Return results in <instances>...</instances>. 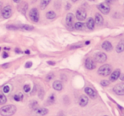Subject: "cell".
<instances>
[{
  "label": "cell",
  "instance_id": "6da1fadb",
  "mask_svg": "<svg viewBox=\"0 0 124 116\" xmlns=\"http://www.w3.org/2000/svg\"><path fill=\"white\" fill-rule=\"evenodd\" d=\"M16 112V107L15 105H5L0 108V115L9 116L15 114Z\"/></svg>",
  "mask_w": 124,
  "mask_h": 116
},
{
  "label": "cell",
  "instance_id": "7a4b0ae2",
  "mask_svg": "<svg viewBox=\"0 0 124 116\" xmlns=\"http://www.w3.org/2000/svg\"><path fill=\"white\" fill-rule=\"evenodd\" d=\"M110 73H111V66L110 64H104L98 70V74L103 77L108 76L109 74H110Z\"/></svg>",
  "mask_w": 124,
  "mask_h": 116
},
{
  "label": "cell",
  "instance_id": "3957f363",
  "mask_svg": "<svg viewBox=\"0 0 124 116\" xmlns=\"http://www.w3.org/2000/svg\"><path fill=\"white\" fill-rule=\"evenodd\" d=\"M12 7L10 5H6L4 9H2V11H1V14H2V16L5 19H9L10 18V16H12Z\"/></svg>",
  "mask_w": 124,
  "mask_h": 116
},
{
  "label": "cell",
  "instance_id": "277c9868",
  "mask_svg": "<svg viewBox=\"0 0 124 116\" xmlns=\"http://www.w3.org/2000/svg\"><path fill=\"white\" fill-rule=\"evenodd\" d=\"M29 17L33 22H38V21H39V12H38V9H35V8L31 9L29 12Z\"/></svg>",
  "mask_w": 124,
  "mask_h": 116
},
{
  "label": "cell",
  "instance_id": "5b68a950",
  "mask_svg": "<svg viewBox=\"0 0 124 116\" xmlns=\"http://www.w3.org/2000/svg\"><path fill=\"white\" fill-rule=\"evenodd\" d=\"M94 60L95 62L100 63H104L107 60V55L104 52H98L94 55Z\"/></svg>",
  "mask_w": 124,
  "mask_h": 116
},
{
  "label": "cell",
  "instance_id": "8992f818",
  "mask_svg": "<svg viewBox=\"0 0 124 116\" xmlns=\"http://www.w3.org/2000/svg\"><path fill=\"white\" fill-rule=\"evenodd\" d=\"M66 26L70 29H72L73 28V24H74V16H73L72 13H69L67 14L66 18Z\"/></svg>",
  "mask_w": 124,
  "mask_h": 116
},
{
  "label": "cell",
  "instance_id": "52a82bcc",
  "mask_svg": "<svg viewBox=\"0 0 124 116\" xmlns=\"http://www.w3.org/2000/svg\"><path fill=\"white\" fill-rule=\"evenodd\" d=\"M98 9H100V11L104 15H107L109 12H110V6H109L108 4L106 3H102V4H99L98 5Z\"/></svg>",
  "mask_w": 124,
  "mask_h": 116
},
{
  "label": "cell",
  "instance_id": "ba28073f",
  "mask_svg": "<svg viewBox=\"0 0 124 116\" xmlns=\"http://www.w3.org/2000/svg\"><path fill=\"white\" fill-rule=\"evenodd\" d=\"M113 91L116 94L120 96H123L124 95V85L122 83L118 84V85H115L113 88Z\"/></svg>",
  "mask_w": 124,
  "mask_h": 116
},
{
  "label": "cell",
  "instance_id": "9c48e42d",
  "mask_svg": "<svg viewBox=\"0 0 124 116\" xmlns=\"http://www.w3.org/2000/svg\"><path fill=\"white\" fill-rule=\"evenodd\" d=\"M76 17L78 20L79 21H84L87 17V13L84 9H79L77 10V13H76Z\"/></svg>",
  "mask_w": 124,
  "mask_h": 116
},
{
  "label": "cell",
  "instance_id": "30bf717a",
  "mask_svg": "<svg viewBox=\"0 0 124 116\" xmlns=\"http://www.w3.org/2000/svg\"><path fill=\"white\" fill-rule=\"evenodd\" d=\"M84 91H85V93H86L87 95L90 97V98L95 99L97 97V92L95 91L93 88H91V87H86L85 90H84Z\"/></svg>",
  "mask_w": 124,
  "mask_h": 116
},
{
  "label": "cell",
  "instance_id": "8fae6325",
  "mask_svg": "<svg viewBox=\"0 0 124 116\" xmlns=\"http://www.w3.org/2000/svg\"><path fill=\"white\" fill-rule=\"evenodd\" d=\"M85 67H86L87 69L88 70H92L95 68V63L91 58H87L86 61H85Z\"/></svg>",
  "mask_w": 124,
  "mask_h": 116
},
{
  "label": "cell",
  "instance_id": "7c38bea8",
  "mask_svg": "<svg viewBox=\"0 0 124 116\" xmlns=\"http://www.w3.org/2000/svg\"><path fill=\"white\" fill-rule=\"evenodd\" d=\"M120 74H121V70L120 69H116V70H115V71H113V73L110 74V81L114 82V81H116V80H117L119 79Z\"/></svg>",
  "mask_w": 124,
  "mask_h": 116
},
{
  "label": "cell",
  "instance_id": "4fadbf2b",
  "mask_svg": "<svg viewBox=\"0 0 124 116\" xmlns=\"http://www.w3.org/2000/svg\"><path fill=\"white\" fill-rule=\"evenodd\" d=\"M102 48H103L105 50H106V51H111L112 49H113V46H112L110 42L105 41V42H103V44H102Z\"/></svg>",
  "mask_w": 124,
  "mask_h": 116
},
{
  "label": "cell",
  "instance_id": "5bb4252c",
  "mask_svg": "<svg viewBox=\"0 0 124 116\" xmlns=\"http://www.w3.org/2000/svg\"><path fill=\"white\" fill-rule=\"evenodd\" d=\"M48 110L45 107H37L35 109V113L38 115H46L48 114Z\"/></svg>",
  "mask_w": 124,
  "mask_h": 116
},
{
  "label": "cell",
  "instance_id": "9a60e30c",
  "mask_svg": "<svg viewBox=\"0 0 124 116\" xmlns=\"http://www.w3.org/2000/svg\"><path fill=\"white\" fill-rule=\"evenodd\" d=\"M53 87L55 90H58V91H60V90L63 89V84L60 81V80H56V81L54 82L53 84Z\"/></svg>",
  "mask_w": 124,
  "mask_h": 116
},
{
  "label": "cell",
  "instance_id": "2e32d148",
  "mask_svg": "<svg viewBox=\"0 0 124 116\" xmlns=\"http://www.w3.org/2000/svg\"><path fill=\"white\" fill-rule=\"evenodd\" d=\"M95 24L99 25V26H101L102 24H103L104 22V19L103 17H102V16L100 14H99V13H97L96 15H95V21H94Z\"/></svg>",
  "mask_w": 124,
  "mask_h": 116
},
{
  "label": "cell",
  "instance_id": "e0dca14e",
  "mask_svg": "<svg viewBox=\"0 0 124 116\" xmlns=\"http://www.w3.org/2000/svg\"><path fill=\"white\" fill-rule=\"evenodd\" d=\"M87 27L88 28L89 30H93L94 29V27H95V22H94V20L93 18H89L87 21Z\"/></svg>",
  "mask_w": 124,
  "mask_h": 116
},
{
  "label": "cell",
  "instance_id": "ac0fdd59",
  "mask_svg": "<svg viewBox=\"0 0 124 116\" xmlns=\"http://www.w3.org/2000/svg\"><path fill=\"white\" fill-rule=\"evenodd\" d=\"M88 98L87 96H82L81 97H80V100H79V104L80 106H82V107H85V106L88 104Z\"/></svg>",
  "mask_w": 124,
  "mask_h": 116
},
{
  "label": "cell",
  "instance_id": "d6986e66",
  "mask_svg": "<svg viewBox=\"0 0 124 116\" xmlns=\"http://www.w3.org/2000/svg\"><path fill=\"white\" fill-rule=\"evenodd\" d=\"M73 25H74L73 27L77 30H79V31L84 30V28H85V25H84V23H83V22H77V23H74Z\"/></svg>",
  "mask_w": 124,
  "mask_h": 116
},
{
  "label": "cell",
  "instance_id": "ffe728a7",
  "mask_svg": "<svg viewBox=\"0 0 124 116\" xmlns=\"http://www.w3.org/2000/svg\"><path fill=\"white\" fill-rule=\"evenodd\" d=\"M124 50V44H123V40L120 41V43L117 45L116 46V52L117 53H122Z\"/></svg>",
  "mask_w": 124,
  "mask_h": 116
},
{
  "label": "cell",
  "instance_id": "44dd1931",
  "mask_svg": "<svg viewBox=\"0 0 124 116\" xmlns=\"http://www.w3.org/2000/svg\"><path fill=\"white\" fill-rule=\"evenodd\" d=\"M46 17H47V19L53 20L56 17V14H55L54 11H48V12H47V14H46Z\"/></svg>",
  "mask_w": 124,
  "mask_h": 116
},
{
  "label": "cell",
  "instance_id": "7402d4cb",
  "mask_svg": "<svg viewBox=\"0 0 124 116\" xmlns=\"http://www.w3.org/2000/svg\"><path fill=\"white\" fill-rule=\"evenodd\" d=\"M50 1H51V0H41V5H40V6H41L42 9H44L45 8H46L47 6L49 4Z\"/></svg>",
  "mask_w": 124,
  "mask_h": 116
},
{
  "label": "cell",
  "instance_id": "603a6c76",
  "mask_svg": "<svg viewBox=\"0 0 124 116\" xmlns=\"http://www.w3.org/2000/svg\"><path fill=\"white\" fill-rule=\"evenodd\" d=\"M19 28H21V29L25 30V31H31V30L34 29V27L32 26H29V25H22V26L19 27Z\"/></svg>",
  "mask_w": 124,
  "mask_h": 116
},
{
  "label": "cell",
  "instance_id": "cb8c5ba5",
  "mask_svg": "<svg viewBox=\"0 0 124 116\" xmlns=\"http://www.w3.org/2000/svg\"><path fill=\"white\" fill-rule=\"evenodd\" d=\"M6 102H7V98H6L5 95L0 93V105H4Z\"/></svg>",
  "mask_w": 124,
  "mask_h": 116
},
{
  "label": "cell",
  "instance_id": "d4e9b609",
  "mask_svg": "<svg viewBox=\"0 0 124 116\" xmlns=\"http://www.w3.org/2000/svg\"><path fill=\"white\" fill-rule=\"evenodd\" d=\"M14 99L16 101V102H20V101H21L23 99L22 93H19V94H17V95H15L14 96Z\"/></svg>",
  "mask_w": 124,
  "mask_h": 116
},
{
  "label": "cell",
  "instance_id": "484cf974",
  "mask_svg": "<svg viewBox=\"0 0 124 116\" xmlns=\"http://www.w3.org/2000/svg\"><path fill=\"white\" fill-rule=\"evenodd\" d=\"M54 101H55L54 95V94H52V95L49 97V98H48V103H54Z\"/></svg>",
  "mask_w": 124,
  "mask_h": 116
},
{
  "label": "cell",
  "instance_id": "4316f807",
  "mask_svg": "<svg viewBox=\"0 0 124 116\" xmlns=\"http://www.w3.org/2000/svg\"><path fill=\"white\" fill-rule=\"evenodd\" d=\"M23 89H24V91L27 93V92H29L30 90H31V86H30L29 85H25L24 87H23Z\"/></svg>",
  "mask_w": 124,
  "mask_h": 116
},
{
  "label": "cell",
  "instance_id": "83f0119b",
  "mask_svg": "<svg viewBox=\"0 0 124 116\" xmlns=\"http://www.w3.org/2000/svg\"><path fill=\"white\" fill-rule=\"evenodd\" d=\"M109 84H110V82L107 81V80H102V81L100 82V85H101L102 86H107V85H109Z\"/></svg>",
  "mask_w": 124,
  "mask_h": 116
},
{
  "label": "cell",
  "instance_id": "f1b7e54d",
  "mask_svg": "<svg viewBox=\"0 0 124 116\" xmlns=\"http://www.w3.org/2000/svg\"><path fill=\"white\" fill-rule=\"evenodd\" d=\"M9 90H10V89H9V85H5V86L4 87V89H3V91H4V93H9Z\"/></svg>",
  "mask_w": 124,
  "mask_h": 116
},
{
  "label": "cell",
  "instance_id": "f546056e",
  "mask_svg": "<svg viewBox=\"0 0 124 116\" xmlns=\"http://www.w3.org/2000/svg\"><path fill=\"white\" fill-rule=\"evenodd\" d=\"M6 27L9 30H17L19 29V27H16V26H7Z\"/></svg>",
  "mask_w": 124,
  "mask_h": 116
},
{
  "label": "cell",
  "instance_id": "4dcf8cb0",
  "mask_svg": "<svg viewBox=\"0 0 124 116\" xmlns=\"http://www.w3.org/2000/svg\"><path fill=\"white\" fill-rule=\"evenodd\" d=\"M83 46V44H80V45H72V46L70 47V49H78V48H81Z\"/></svg>",
  "mask_w": 124,
  "mask_h": 116
},
{
  "label": "cell",
  "instance_id": "1f68e13d",
  "mask_svg": "<svg viewBox=\"0 0 124 116\" xmlns=\"http://www.w3.org/2000/svg\"><path fill=\"white\" fill-rule=\"evenodd\" d=\"M31 66H32V62H26V65H25V68H31Z\"/></svg>",
  "mask_w": 124,
  "mask_h": 116
},
{
  "label": "cell",
  "instance_id": "d6a6232c",
  "mask_svg": "<svg viewBox=\"0 0 124 116\" xmlns=\"http://www.w3.org/2000/svg\"><path fill=\"white\" fill-rule=\"evenodd\" d=\"M53 78H54V74H53V73H50V74H48V76H47V80H52Z\"/></svg>",
  "mask_w": 124,
  "mask_h": 116
},
{
  "label": "cell",
  "instance_id": "836d02e7",
  "mask_svg": "<svg viewBox=\"0 0 124 116\" xmlns=\"http://www.w3.org/2000/svg\"><path fill=\"white\" fill-rule=\"evenodd\" d=\"M115 1L116 0H105V3L108 4H113Z\"/></svg>",
  "mask_w": 124,
  "mask_h": 116
},
{
  "label": "cell",
  "instance_id": "e575fe53",
  "mask_svg": "<svg viewBox=\"0 0 124 116\" xmlns=\"http://www.w3.org/2000/svg\"><path fill=\"white\" fill-rule=\"evenodd\" d=\"M9 63H5L4 65H3L2 66V68H9Z\"/></svg>",
  "mask_w": 124,
  "mask_h": 116
},
{
  "label": "cell",
  "instance_id": "d590c367",
  "mask_svg": "<svg viewBox=\"0 0 124 116\" xmlns=\"http://www.w3.org/2000/svg\"><path fill=\"white\" fill-rule=\"evenodd\" d=\"M48 64H49V65H52V66H54V65L55 63H54V62H49V61H48Z\"/></svg>",
  "mask_w": 124,
  "mask_h": 116
},
{
  "label": "cell",
  "instance_id": "8d00e7d4",
  "mask_svg": "<svg viewBox=\"0 0 124 116\" xmlns=\"http://www.w3.org/2000/svg\"><path fill=\"white\" fill-rule=\"evenodd\" d=\"M3 55H4V58H7V57H8V54L6 53V52H4Z\"/></svg>",
  "mask_w": 124,
  "mask_h": 116
},
{
  "label": "cell",
  "instance_id": "74e56055",
  "mask_svg": "<svg viewBox=\"0 0 124 116\" xmlns=\"http://www.w3.org/2000/svg\"><path fill=\"white\" fill-rule=\"evenodd\" d=\"M2 6H3L2 2H0V14H1V11H2Z\"/></svg>",
  "mask_w": 124,
  "mask_h": 116
},
{
  "label": "cell",
  "instance_id": "f35d334b",
  "mask_svg": "<svg viewBox=\"0 0 124 116\" xmlns=\"http://www.w3.org/2000/svg\"><path fill=\"white\" fill-rule=\"evenodd\" d=\"M119 78H120L122 80H124V75H121V74H120V76H119Z\"/></svg>",
  "mask_w": 124,
  "mask_h": 116
},
{
  "label": "cell",
  "instance_id": "ab89813d",
  "mask_svg": "<svg viewBox=\"0 0 124 116\" xmlns=\"http://www.w3.org/2000/svg\"><path fill=\"white\" fill-rule=\"evenodd\" d=\"M69 8H71V4H67V5H66V9H69Z\"/></svg>",
  "mask_w": 124,
  "mask_h": 116
},
{
  "label": "cell",
  "instance_id": "60d3db41",
  "mask_svg": "<svg viewBox=\"0 0 124 116\" xmlns=\"http://www.w3.org/2000/svg\"><path fill=\"white\" fill-rule=\"evenodd\" d=\"M16 53H21V51H20L19 49H16Z\"/></svg>",
  "mask_w": 124,
  "mask_h": 116
},
{
  "label": "cell",
  "instance_id": "b9f144b4",
  "mask_svg": "<svg viewBox=\"0 0 124 116\" xmlns=\"http://www.w3.org/2000/svg\"><path fill=\"white\" fill-rule=\"evenodd\" d=\"M13 1H14L15 3H20L21 1V0H13Z\"/></svg>",
  "mask_w": 124,
  "mask_h": 116
},
{
  "label": "cell",
  "instance_id": "7bdbcfd3",
  "mask_svg": "<svg viewBox=\"0 0 124 116\" xmlns=\"http://www.w3.org/2000/svg\"><path fill=\"white\" fill-rule=\"evenodd\" d=\"M25 53H26V54H30V51H29V50H26V51H25Z\"/></svg>",
  "mask_w": 124,
  "mask_h": 116
},
{
  "label": "cell",
  "instance_id": "ee69618b",
  "mask_svg": "<svg viewBox=\"0 0 124 116\" xmlns=\"http://www.w3.org/2000/svg\"><path fill=\"white\" fill-rule=\"evenodd\" d=\"M89 44H90V42H89V41H87L86 43H85V45H89Z\"/></svg>",
  "mask_w": 124,
  "mask_h": 116
},
{
  "label": "cell",
  "instance_id": "f6af8a7d",
  "mask_svg": "<svg viewBox=\"0 0 124 116\" xmlns=\"http://www.w3.org/2000/svg\"><path fill=\"white\" fill-rule=\"evenodd\" d=\"M71 1H72V2H77L78 0H71Z\"/></svg>",
  "mask_w": 124,
  "mask_h": 116
},
{
  "label": "cell",
  "instance_id": "bcb514c9",
  "mask_svg": "<svg viewBox=\"0 0 124 116\" xmlns=\"http://www.w3.org/2000/svg\"><path fill=\"white\" fill-rule=\"evenodd\" d=\"M91 1H94V0H91Z\"/></svg>",
  "mask_w": 124,
  "mask_h": 116
}]
</instances>
